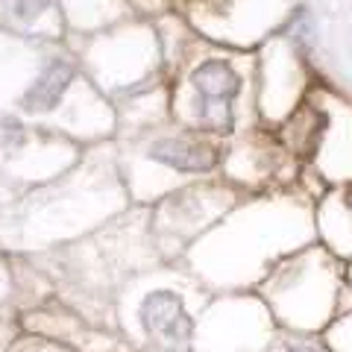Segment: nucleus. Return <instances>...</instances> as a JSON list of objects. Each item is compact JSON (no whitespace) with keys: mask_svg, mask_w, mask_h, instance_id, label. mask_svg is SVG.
I'll use <instances>...</instances> for the list:
<instances>
[{"mask_svg":"<svg viewBox=\"0 0 352 352\" xmlns=\"http://www.w3.org/2000/svg\"><path fill=\"white\" fill-rule=\"evenodd\" d=\"M150 159H156V162L168 164V168H176V170L203 173V170H212L217 164V153L206 144H197V141L162 138L150 147Z\"/></svg>","mask_w":352,"mask_h":352,"instance_id":"obj_3","label":"nucleus"},{"mask_svg":"<svg viewBox=\"0 0 352 352\" xmlns=\"http://www.w3.org/2000/svg\"><path fill=\"white\" fill-rule=\"evenodd\" d=\"M18 3V15L21 18H32V15H38L44 6H47V0H15Z\"/></svg>","mask_w":352,"mask_h":352,"instance_id":"obj_7","label":"nucleus"},{"mask_svg":"<svg viewBox=\"0 0 352 352\" xmlns=\"http://www.w3.org/2000/svg\"><path fill=\"white\" fill-rule=\"evenodd\" d=\"M194 88L203 94V118L212 112V109H220L223 115H229V100L238 94L241 80L238 74L229 68L226 62H203L200 68L191 74Z\"/></svg>","mask_w":352,"mask_h":352,"instance_id":"obj_2","label":"nucleus"},{"mask_svg":"<svg viewBox=\"0 0 352 352\" xmlns=\"http://www.w3.org/2000/svg\"><path fill=\"white\" fill-rule=\"evenodd\" d=\"M285 352H335V346L329 340L317 338V335H291L285 340Z\"/></svg>","mask_w":352,"mask_h":352,"instance_id":"obj_5","label":"nucleus"},{"mask_svg":"<svg viewBox=\"0 0 352 352\" xmlns=\"http://www.w3.org/2000/svg\"><path fill=\"white\" fill-rule=\"evenodd\" d=\"M71 76H74V71L68 62L53 59L47 68L38 74V80L30 85V91L24 94V106L30 112H50V109L59 103V97L65 94Z\"/></svg>","mask_w":352,"mask_h":352,"instance_id":"obj_4","label":"nucleus"},{"mask_svg":"<svg viewBox=\"0 0 352 352\" xmlns=\"http://www.w3.org/2000/svg\"><path fill=\"white\" fill-rule=\"evenodd\" d=\"M138 314H141L144 332L153 340H159L162 346H182V344L191 340L194 320H191V314L185 311L182 300L173 291L147 294Z\"/></svg>","mask_w":352,"mask_h":352,"instance_id":"obj_1","label":"nucleus"},{"mask_svg":"<svg viewBox=\"0 0 352 352\" xmlns=\"http://www.w3.org/2000/svg\"><path fill=\"white\" fill-rule=\"evenodd\" d=\"M349 208H352V194H349Z\"/></svg>","mask_w":352,"mask_h":352,"instance_id":"obj_8","label":"nucleus"},{"mask_svg":"<svg viewBox=\"0 0 352 352\" xmlns=\"http://www.w3.org/2000/svg\"><path fill=\"white\" fill-rule=\"evenodd\" d=\"M21 138V124L9 118H0V144H12V141Z\"/></svg>","mask_w":352,"mask_h":352,"instance_id":"obj_6","label":"nucleus"}]
</instances>
